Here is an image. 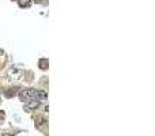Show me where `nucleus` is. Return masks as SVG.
<instances>
[{
  "mask_svg": "<svg viewBox=\"0 0 155 136\" xmlns=\"http://www.w3.org/2000/svg\"><path fill=\"white\" fill-rule=\"evenodd\" d=\"M48 97L45 91L36 90V88H25L19 93V98L22 101H33V99H44Z\"/></svg>",
  "mask_w": 155,
  "mask_h": 136,
  "instance_id": "nucleus-1",
  "label": "nucleus"
},
{
  "mask_svg": "<svg viewBox=\"0 0 155 136\" xmlns=\"http://www.w3.org/2000/svg\"><path fill=\"white\" fill-rule=\"evenodd\" d=\"M39 106V101L38 99H33V101H29L27 104H26V107L29 110H33V109H37Z\"/></svg>",
  "mask_w": 155,
  "mask_h": 136,
  "instance_id": "nucleus-2",
  "label": "nucleus"
},
{
  "mask_svg": "<svg viewBox=\"0 0 155 136\" xmlns=\"http://www.w3.org/2000/svg\"><path fill=\"white\" fill-rule=\"evenodd\" d=\"M33 0H19V6L20 7H29L31 4Z\"/></svg>",
  "mask_w": 155,
  "mask_h": 136,
  "instance_id": "nucleus-3",
  "label": "nucleus"
}]
</instances>
